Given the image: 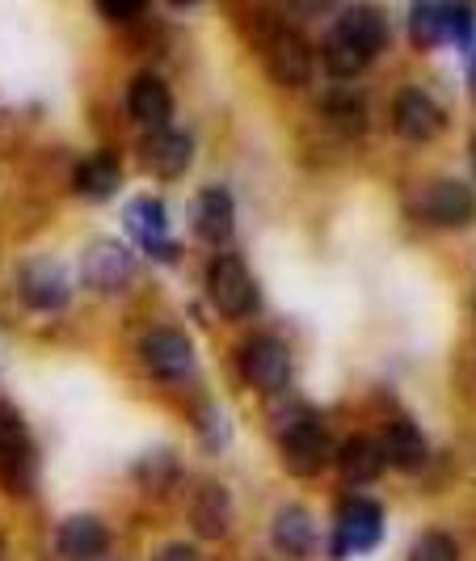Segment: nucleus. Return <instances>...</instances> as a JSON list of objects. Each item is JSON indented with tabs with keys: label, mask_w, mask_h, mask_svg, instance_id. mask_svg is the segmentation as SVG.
Wrapping results in <instances>:
<instances>
[{
	"label": "nucleus",
	"mask_w": 476,
	"mask_h": 561,
	"mask_svg": "<svg viewBox=\"0 0 476 561\" xmlns=\"http://www.w3.org/2000/svg\"><path fill=\"white\" fill-rule=\"evenodd\" d=\"M118 186H123V165L114 152H93L77 165V195L89 203H106L118 195Z\"/></svg>",
	"instance_id": "412c9836"
},
{
	"label": "nucleus",
	"mask_w": 476,
	"mask_h": 561,
	"mask_svg": "<svg viewBox=\"0 0 476 561\" xmlns=\"http://www.w3.org/2000/svg\"><path fill=\"white\" fill-rule=\"evenodd\" d=\"M0 478L9 481L13 490L26 494L34 485V444H30V431L22 414L13 405L0 401Z\"/></svg>",
	"instance_id": "1a4fd4ad"
},
{
	"label": "nucleus",
	"mask_w": 476,
	"mask_h": 561,
	"mask_svg": "<svg viewBox=\"0 0 476 561\" xmlns=\"http://www.w3.org/2000/svg\"><path fill=\"white\" fill-rule=\"evenodd\" d=\"M409 561H460V545L448 533H426L414 540Z\"/></svg>",
	"instance_id": "a878e982"
},
{
	"label": "nucleus",
	"mask_w": 476,
	"mask_h": 561,
	"mask_svg": "<svg viewBox=\"0 0 476 561\" xmlns=\"http://www.w3.org/2000/svg\"><path fill=\"white\" fill-rule=\"evenodd\" d=\"M266 68H270V77L287 89H300V84H309L312 77V47L304 43V34L300 30H275L270 34V43H266Z\"/></svg>",
	"instance_id": "9b49d317"
},
{
	"label": "nucleus",
	"mask_w": 476,
	"mask_h": 561,
	"mask_svg": "<svg viewBox=\"0 0 476 561\" xmlns=\"http://www.w3.org/2000/svg\"><path fill=\"white\" fill-rule=\"evenodd\" d=\"M123 220H127V228H131V237L140 241L143 253H152L156 262H177V245L169 241L165 203H156V198H136Z\"/></svg>",
	"instance_id": "ddd939ff"
},
{
	"label": "nucleus",
	"mask_w": 476,
	"mask_h": 561,
	"mask_svg": "<svg viewBox=\"0 0 476 561\" xmlns=\"http://www.w3.org/2000/svg\"><path fill=\"white\" fill-rule=\"evenodd\" d=\"M476 34V9L468 4H414L409 9V38L414 47L430 51V47H468Z\"/></svg>",
	"instance_id": "f03ea898"
},
{
	"label": "nucleus",
	"mask_w": 476,
	"mask_h": 561,
	"mask_svg": "<svg viewBox=\"0 0 476 561\" xmlns=\"http://www.w3.org/2000/svg\"><path fill=\"white\" fill-rule=\"evenodd\" d=\"M127 111L131 118L148 127V131H165L169 118H173V93H169V84L161 77H152V72H143L131 81L127 89Z\"/></svg>",
	"instance_id": "f3484780"
},
{
	"label": "nucleus",
	"mask_w": 476,
	"mask_h": 561,
	"mask_svg": "<svg viewBox=\"0 0 476 561\" xmlns=\"http://www.w3.org/2000/svg\"><path fill=\"white\" fill-rule=\"evenodd\" d=\"M380 451H384V465H393L400 473H418L430 460V448H426V435L409 419L388 422L384 439H380Z\"/></svg>",
	"instance_id": "6ab92c4d"
},
{
	"label": "nucleus",
	"mask_w": 476,
	"mask_h": 561,
	"mask_svg": "<svg viewBox=\"0 0 476 561\" xmlns=\"http://www.w3.org/2000/svg\"><path fill=\"white\" fill-rule=\"evenodd\" d=\"M473 77H476V59H473Z\"/></svg>",
	"instance_id": "c756f323"
},
{
	"label": "nucleus",
	"mask_w": 476,
	"mask_h": 561,
	"mask_svg": "<svg viewBox=\"0 0 476 561\" xmlns=\"http://www.w3.org/2000/svg\"><path fill=\"white\" fill-rule=\"evenodd\" d=\"M152 561H198V553L190 549V545H165Z\"/></svg>",
	"instance_id": "cd10ccee"
},
{
	"label": "nucleus",
	"mask_w": 476,
	"mask_h": 561,
	"mask_svg": "<svg viewBox=\"0 0 476 561\" xmlns=\"http://www.w3.org/2000/svg\"><path fill=\"white\" fill-rule=\"evenodd\" d=\"M236 364H241V376H245V385H253L257 393L279 397L282 389L291 385V351L282 346L279 337H270V334L249 337V342L241 346Z\"/></svg>",
	"instance_id": "20e7f679"
},
{
	"label": "nucleus",
	"mask_w": 476,
	"mask_h": 561,
	"mask_svg": "<svg viewBox=\"0 0 476 561\" xmlns=\"http://www.w3.org/2000/svg\"><path fill=\"white\" fill-rule=\"evenodd\" d=\"M56 545L68 561H93L106 553L111 533H106V524H102L97 515H68V519L59 524Z\"/></svg>",
	"instance_id": "a211bd4d"
},
{
	"label": "nucleus",
	"mask_w": 476,
	"mask_h": 561,
	"mask_svg": "<svg viewBox=\"0 0 476 561\" xmlns=\"http://www.w3.org/2000/svg\"><path fill=\"white\" fill-rule=\"evenodd\" d=\"M388 47V22L380 9L355 4L337 18L334 34L325 38V64L334 77H359L371 59Z\"/></svg>",
	"instance_id": "f257e3e1"
},
{
	"label": "nucleus",
	"mask_w": 476,
	"mask_h": 561,
	"mask_svg": "<svg viewBox=\"0 0 476 561\" xmlns=\"http://www.w3.org/2000/svg\"><path fill=\"white\" fill-rule=\"evenodd\" d=\"M190 157H195V144L186 131H152L148 140H143V169L152 173V178H161V182H173V178H182L186 169H190Z\"/></svg>",
	"instance_id": "dca6fc26"
},
{
	"label": "nucleus",
	"mask_w": 476,
	"mask_h": 561,
	"mask_svg": "<svg viewBox=\"0 0 476 561\" xmlns=\"http://www.w3.org/2000/svg\"><path fill=\"white\" fill-rule=\"evenodd\" d=\"M275 545H279L287 558H304L312 553V545H316V524H312V515L304 506H282L279 515H275Z\"/></svg>",
	"instance_id": "b1692460"
},
{
	"label": "nucleus",
	"mask_w": 476,
	"mask_h": 561,
	"mask_svg": "<svg viewBox=\"0 0 476 561\" xmlns=\"http://www.w3.org/2000/svg\"><path fill=\"white\" fill-rule=\"evenodd\" d=\"M18 296L22 305L34 312H56L72 300V283L68 271L59 266L56 257H30L26 266L18 271Z\"/></svg>",
	"instance_id": "423d86ee"
},
{
	"label": "nucleus",
	"mask_w": 476,
	"mask_h": 561,
	"mask_svg": "<svg viewBox=\"0 0 476 561\" xmlns=\"http://www.w3.org/2000/svg\"><path fill=\"white\" fill-rule=\"evenodd\" d=\"M0 561H9V553H4V545H0Z\"/></svg>",
	"instance_id": "c85d7f7f"
},
{
	"label": "nucleus",
	"mask_w": 476,
	"mask_h": 561,
	"mask_svg": "<svg viewBox=\"0 0 476 561\" xmlns=\"http://www.w3.org/2000/svg\"><path fill=\"white\" fill-rule=\"evenodd\" d=\"M143 367L161 380H182L195 367V346L182 330H156L143 337Z\"/></svg>",
	"instance_id": "2eb2a0df"
},
{
	"label": "nucleus",
	"mask_w": 476,
	"mask_h": 561,
	"mask_svg": "<svg viewBox=\"0 0 476 561\" xmlns=\"http://www.w3.org/2000/svg\"><path fill=\"white\" fill-rule=\"evenodd\" d=\"M421 216L439 228H473L476 225V198L464 182H430L421 195Z\"/></svg>",
	"instance_id": "f8f14e48"
},
{
	"label": "nucleus",
	"mask_w": 476,
	"mask_h": 561,
	"mask_svg": "<svg viewBox=\"0 0 476 561\" xmlns=\"http://www.w3.org/2000/svg\"><path fill=\"white\" fill-rule=\"evenodd\" d=\"M207 296L220 309V317L241 321V317H249L257 309V279H253L249 266L236 253H220L211 262V275H207Z\"/></svg>",
	"instance_id": "7ed1b4c3"
},
{
	"label": "nucleus",
	"mask_w": 476,
	"mask_h": 561,
	"mask_svg": "<svg viewBox=\"0 0 476 561\" xmlns=\"http://www.w3.org/2000/svg\"><path fill=\"white\" fill-rule=\"evenodd\" d=\"M393 127L396 136H405V140L430 144L443 136L448 114H443V106L426 89H400V98L393 102Z\"/></svg>",
	"instance_id": "9d476101"
},
{
	"label": "nucleus",
	"mask_w": 476,
	"mask_h": 561,
	"mask_svg": "<svg viewBox=\"0 0 476 561\" xmlns=\"http://www.w3.org/2000/svg\"><path fill=\"white\" fill-rule=\"evenodd\" d=\"M97 13H102L106 22H114V26H127V22H140L143 4L140 0H102Z\"/></svg>",
	"instance_id": "bb28decb"
},
{
	"label": "nucleus",
	"mask_w": 476,
	"mask_h": 561,
	"mask_svg": "<svg viewBox=\"0 0 476 561\" xmlns=\"http://www.w3.org/2000/svg\"><path fill=\"white\" fill-rule=\"evenodd\" d=\"M473 165H476V152H473Z\"/></svg>",
	"instance_id": "7c9ffc66"
},
{
	"label": "nucleus",
	"mask_w": 476,
	"mask_h": 561,
	"mask_svg": "<svg viewBox=\"0 0 476 561\" xmlns=\"http://www.w3.org/2000/svg\"><path fill=\"white\" fill-rule=\"evenodd\" d=\"M136 275V257L123 241H93L81 257V279L89 291L102 296H118Z\"/></svg>",
	"instance_id": "6e6552de"
},
{
	"label": "nucleus",
	"mask_w": 476,
	"mask_h": 561,
	"mask_svg": "<svg viewBox=\"0 0 476 561\" xmlns=\"http://www.w3.org/2000/svg\"><path fill=\"white\" fill-rule=\"evenodd\" d=\"M321 118H325L329 131L346 136V140H355V136H363L367 131V102L355 93V89H334V93L321 98Z\"/></svg>",
	"instance_id": "4be33fe9"
},
{
	"label": "nucleus",
	"mask_w": 476,
	"mask_h": 561,
	"mask_svg": "<svg viewBox=\"0 0 476 561\" xmlns=\"http://www.w3.org/2000/svg\"><path fill=\"white\" fill-rule=\"evenodd\" d=\"M190 528L202 540H220L232 528V499L220 481H202L198 494L190 499Z\"/></svg>",
	"instance_id": "aec40b11"
},
{
	"label": "nucleus",
	"mask_w": 476,
	"mask_h": 561,
	"mask_svg": "<svg viewBox=\"0 0 476 561\" xmlns=\"http://www.w3.org/2000/svg\"><path fill=\"white\" fill-rule=\"evenodd\" d=\"M190 228L195 237H202L207 245H224L236 228V203L224 186H207L198 191L195 203H190Z\"/></svg>",
	"instance_id": "4468645a"
},
{
	"label": "nucleus",
	"mask_w": 476,
	"mask_h": 561,
	"mask_svg": "<svg viewBox=\"0 0 476 561\" xmlns=\"http://www.w3.org/2000/svg\"><path fill=\"white\" fill-rule=\"evenodd\" d=\"M388 465H384V451L375 439H367V435H355V439H346L341 451H337V473L350 481V485H367V481H375L384 473Z\"/></svg>",
	"instance_id": "5701e85b"
},
{
	"label": "nucleus",
	"mask_w": 476,
	"mask_h": 561,
	"mask_svg": "<svg viewBox=\"0 0 476 561\" xmlns=\"http://www.w3.org/2000/svg\"><path fill=\"white\" fill-rule=\"evenodd\" d=\"M279 448H282V465H287L291 478H316V473H325V465L334 456L325 426L312 419H300L295 426L279 431Z\"/></svg>",
	"instance_id": "0eeeda50"
},
{
	"label": "nucleus",
	"mask_w": 476,
	"mask_h": 561,
	"mask_svg": "<svg viewBox=\"0 0 476 561\" xmlns=\"http://www.w3.org/2000/svg\"><path fill=\"white\" fill-rule=\"evenodd\" d=\"M177 473H182V465H177L173 451H148L140 465H136V478H140V485L152 490V494L169 490V485L177 481Z\"/></svg>",
	"instance_id": "393cba45"
},
{
	"label": "nucleus",
	"mask_w": 476,
	"mask_h": 561,
	"mask_svg": "<svg viewBox=\"0 0 476 561\" xmlns=\"http://www.w3.org/2000/svg\"><path fill=\"white\" fill-rule=\"evenodd\" d=\"M384 540V506L371 499H346L337 511V528L329 540V553L337 561L350 553H371Z\"/></svg>",
	"instance_id": "39448f33"
}]
</instances>
